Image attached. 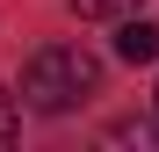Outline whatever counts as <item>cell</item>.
Masks as SVG:
<instances>
[{"label": "cell", "instance_id": "cell-4", "mask_svg": "<svg viewBox=\"0 0 159 152\" xmlns=\"http://www.w3.org/2000/svg\"><path fill=\"white\" fill-rule=\"evenodd\" d=\"M80 22H109V15H130V7H145V0H72Z\"/></svg>", "mask_w": 159, "mask_h": 152}, {"label": "cell", "instance_id": "cell-3", "mask_svg": "<svg viewBox=\"0 0 159 152\" xmlns=\"http://www.w3.org/2000/svg\"><path fill=\"white\" fill-rule=\"evenodd\" d=\"M101 145H138V152H159V123H138V116H123L101 131Z\"/></svg>", "mask_w": 159, "mask_h": 152}, {"label": "cell", "instance_id": "cell-1", "mask_svg": "<svg viewBox=\"0 0 159 152\" xmlns=\"http://www.w3.org/2000/svg\"><path fill=\"white\" fill-rule=\"evenodd\" d=\"M94 87H101V58L80 51V44H51V51H36V58L22 65V101H29L36 116H65Z\"/></svg>", "mask_w": 159, "mask_h": 152}, {"label": "cell", "instance_id": "cell-5", "mask_svg": "<svg viewBox=\"0 0 159 152\" xmlns=\"http://www.w3.org/2000/svg\"><path fill=\"white\" fill-rule=\"evenodd\" d=\"M15 131H22V101L0 87V145H15Z\"/></svg>", "mask_w": 159, "mask_h": 152}, {"label": "cell", "instance_id": "cell-2", "mask_svg": "<svg viewBox=\"0 0 159 152\" xmlns=\"http://www.w3.org/2000/svg\"><path fill=\"white\" fill-rule=\"evenodd\" d=\"M116 58H123V65L159 58V29H152V22H138V15H123V29H116Z\"/></svg>", "mask_w": 159, "mask_h": 152}]
</instances>
